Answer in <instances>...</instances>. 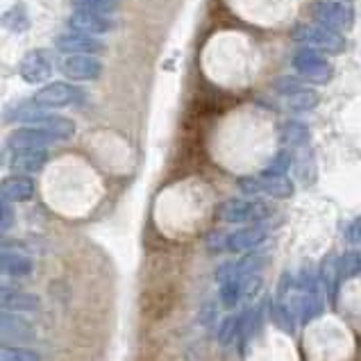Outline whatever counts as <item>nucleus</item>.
<instances>
[{
  "label": "nucleus",
  "mask_w": 361,
  "mask_h": 361,
  "mask_svg": "<svg viewBox=\"0 0 361 361\" xmlns=\"http://www.w3.org/2000/svg\"><path fill=\"white\" fill-rule=\"evenodd\" d=\"M293 41L302 44V48H312L318 53L341 55L345 50V39L341 32H334L321 23H302L293 30Z\"/></svg>",
  "instance_id": "nucleus-1"
},
{
  "label": "nucleus",
  "mask_w": 361,
  "mask_h": 361,
  "mask_svg": "<svg viewBox=\"0 0 361 361\" xmlns=\"http://www.w3.org/2000/svg\"><path fill=\"white\" fill-rule=\"evenodd\" d=\"M293 68L298 71V78L312 85H327L334 75V66L325 55L312 48H300L293 55Z\"/></svg>",
  "instance_id": "nucleus-2"
},
{
  "label": "nucleus",
  "mask_w": 361,
  "mask_h": 361,
  "mask_svg": "<svg viewBox=\"0 0 361 361\" xmlns=\"http://www.w3.org/2000/svg\"><path fill=\"white\" fill-rule=\"evenodd\" d=\"M85 91L68 82H50L44 85L37 94L32 96V102L44 109H61V107H75L85 102Z\"/></svg>",
  "instance_id": "nucleus-3"
},
{
  "label": "nucleus",
  "mask_w": 361,
  "mask_h": 361,
  "mask_svg": "<svg viewBox=\"0 0 361 361\" xmlns=\"http://www.w3.org/2000/svg\"><path fill=\"white\" fill-rule=\"evenodd\" d=\"M264 207L252 198H228L219 204L216 219L230 225H250L264 221Z\"/></svg>",
  "instance_id": "nucleus-4"
},
{
  "label": "nucleus",
  "mask_w": 361,
  "mask_h": 361,
  "mask_svg": "<svg viewBox=\"0 0 361 361\" xmlns=\"http://www.w3.org/2000/svg\"><path fill=\"white\" fill-rule=\"evenodd\" d=\"M312 16L316 23L334 30V32H348L355 23L353 7L343 5L341 0H316L312 5Z\"/></svg>",
  "instance_id": "nucleus-5"
},
{
  "label": "nucleus",
  "mask_w": 361,
  "mask_h": 361,
  "mask_svg": "<svg viewBox=\"0 0 361 361\" xmlns=\"http://www.w3.org/2000/svg\"><path fill=\"white\" fill-rule=\"evenodd\" d=\"M266 239H268V225L264 221L243 225V228H239V230L228 232V239H225V252H228V255L252 252Z\"/></svg>",
  "instance_id": "nucleus-6"
},
{
  "label": "nucleus",
  "mask_w": 361,
  "mask_h": 361,
  "mask_svg": "<svg viewBox=\"0 0 361 361\" xmlns=\"http://www.w3.org/2000/svg\"><path fill=\"white\" fill-rule=\"evenodd\" d=\"M18 75L23 78L27 85H44L53 75V57L48 55V50L37 48L20 59L18 64Z\"/></svg>",
  "instance_id": "nucleus-7"
},
{
  "label": "nucleus",
  "mask_w": 361,
  "mask_h": 361,
  "mask_svg": "<svg viewBox=\"0 0 361 361\" xmlns=\"http://www.w3.org/2000/svg\"><path fill=\"white\" fill-rule=\"evenodd\" d=\"M59 71L68 80L94 82L102 75V61L91 55H68L59 61Z\"/></svg>",
  "instance_id": "nucleus-8"
},
{
  "label": "nucleus",
  "mask_w": 361,
  "mask_h": 361,
  "mask_svg": "<svg viewBox=\"0 0 361 361\" xmlns=\"http://www.w3.org/2000/svg\"><path fill=\"white\" fill-rule=\"evenodd\" d=\"M55 48L59 53L68 55H91L96 57L100 53H105V44L98 41L96 37H89V35H80V32H66V35H59L55 39Z\"/></svg>",
  "instance_id": "nucleus-9"
},
{
  "label": "nucleus",
  "mask_w": 361,
  "mask_h": 361,
  "mask_svg": "<svg viewBox=\"0 0 361 361\" xmlns=\"http://www.w3.org/2000/svg\"><path fill=\"white\" fill-rule=\"evenodd\" d=\"M57 143L46 130L35 128V126H25V128H18L7 137V148L16 152V150H46L48 146Z\"/></svg>",
  "instance_id": "nucleus-10"
},
{
  "label": "nucleus",
  "mask_w": 361,
  "mask_h": 361,
  "mask_svg": "<svg viewBox=\"0 0 361 361\" xmlns=\"http://www.w3.org/2000/svg\"><path fill=\"white\" fill-rule=\"evenodd\" d=\"M68 25L73 32L89 35V37H100L109 35L116 27L114 18L102 16V14H91V12H73L68 16Z\"/></svg>",
  "instance_id": "nucleus-11"
},
{
  "label": "nucleus",
  "mask_w": 361,
  "mask_h": 361,
  "mask_svg": "<svg viewBox=\"0 0 361 361\" xmlns=\"http://www.w3.org/2000/svg\"><path fill=\"white\" fill-rule=\"evenodd\" d=\"M3 309L5 312H12V314H37L41 312V298L35 293H27V291H20V288H9L3 286Z\"/></svg>",
  "instance_id": "nucleus-12"
},
{
  "label": "nucleus",
  "mask_w": 361,
  "mask_h": 361,
  "mask_svg": "<svg viewBox=\"0 0 361 361\" xmlns=\"http://www.w3.org/2000/svg\"><path fill=\"white\" fill-rule=\"evenodd\" d=\"M0 268L7 277L12 280H23V277H30L35 271V264L30 259V255L16 250V247H5L3 257H0Z\"/></svg>",
  "instance_id": "nucleus-13"
},
{
  "label": "nucleus",
  "mask_w": 361,
  "mask_h": 361,
  "mask_svg": "<svg viewBox=\"0 0 361 361\" xmlns=\"http://www.w3.org/2000/svg\"><path fill=\"white\" fill-rule=\"evenodd\" d=\"M48 161V152L46 150H16L12 152V171L14 175H27V178H32V175L41 173Z\"/></svg>",
  "instance_id": "nucleus-14"
},
{
  "label": "nucleus",
  "mask_w": 361,
  "mask_h": 361,
  "mask_svg": "<svg viewBox=\"0 0 361 361\" xmlns=\"http://www.w3.org/2000/svg\"><path fill=\"white\" fill-rule=\"evenodd\" d=\"M35 195V180L27 175H9L3 180V198L9 202H27Z\"/></svg>",
  "instance_id": "nucleus-15"
},
{
  "label": "nucleus",
  "mask_w": 361,
  "mask_h": 361,
  "mask_svg": "<svg viewBox=\"0 0 361 361\" xmlns=\"http://www.w3.org/2000/svg\"><path fill=\"white\" fill-rule=\"evenodd\" d=\"M280 141L288 150H293V148L305 150L309 146V141H312V130L300 121H286L280 130Z\"/></svg>",
  "instance_id": "nucleus-16"
},
{
  "label": "nucleus",
  "mask_w": 361,
  "mask_h": 361,
  "mask_svg": "<svg viewBox=\"0 0 361 361\" xmlns=\"http://www.w3.org/2000/svg\"><path fill=\"white\" fill-rule=\"evenodd\" d=\"M3 338L5 341H32L35 327L18 314L3 312Z\"/></svg>",
  "instance_id": "nucleus-17"
},
{
  "label": "nucleus",
  "mask_w": 361,
  "mask_h": 361,
  "mask_svg": "<svg viewBox=\"0 0 361 361\" xmlns=\"http://www.w3.org/2000/svg\"><path fill=\"white\" fill-rule=\"evenodd\" d=\"M268 318H271L277 329H282V332H286V334H293L295 327L300 325V323H298V318H295L293 307L288 302H284V300H277V298H273V300H271Z\"/></svg>",
  "instance_id": "nucleus-18"
},
{
  "label": "nucleus",
  "mask_w": 361,
  "mask_h": 361,
  "mask_svg": "<svg viewBox=\"0 0 361 361\" xmlns=\"http://www.w3.org/2000/svg\"><path fill=\"white\" fill-rule=\"evenodd\" d=\"M336 271H338V280H341V284L361 275V252L357 247H350V250L336 257Z\"/></svg>",
  "instance_id": "nucleus-19"
},
{
  "label": "nucleus",
  "mask_w": 361,
  "mask_h": 361,
  "mask_svg": "<svg viewBox=\"0 0 361 361\" xmlns=\"http://www.w3.org/2000/svg\"><path fill=\"white\" fill-rule=\"evenodd\" d=\"M241 325H243V309L241 312H234L230 316H225L219 329H216V338L219 343L223 345H232L239 341V334H241Z\"/></svg>",
  "instance_id": "nucleus-20"
},
{
  "label": "nucleus",
  "mask_w": 361,
  "mask_h": 361,
  "mask_svg": "<svg viewBox=\"0 0 361 361\" xmlns=\"http://www.w3.org/2000/svg\"><path fill=\"white\" fill-rule=\"evenodd\" d=\"M282 100L291 111H312V109L318 107V102H321V94H318L316 89L302 87V89H298L295 94L286 96Z\"/></svg>",
  "instance_id": "nucleus-21"
},
{
  "label": "nucleus",
  "mask_w": 361,
  "mask_h": 361,
  "mask_svg": "<svg viewBox=\"0 0 361 361\" xmlns=\"http://www.w3.org/2000/svg\"><path fill=\"white\" fill-rule=\"evenodd\" d=\"M259 180L264 195H271V198L286 200L295 193V182L288 175H284V178H264V175H259Z\"/></svg>",
  "instance_id": "nucleus-22"
},
{
  "label": "nucleus",
  "mask_w": 361,
  "mask_h": 361,
  "mask_svg": "<svg viewBox=\"0 0 361 361\" xmlns=\"http://www.w3.org/2000/svg\"><path fill=\"white\" fill-rule=\"evenodd\" d=\"M219 295H221V302L228 307V309H236L239 302L245 298V280L241 277H234L230 282H223L219 284Z\"/></svg>",
  "instance_id": "nucleus-23"
},
{
  "label": "nucleus",
  "mask_w": 361,
  "mask_h": 361,
  "mask_svg": "<svg viewBox=\"0 0 361 361\" xmlns=\"http://www.w3.org/2000/svg\"><path fill=\"white\" fill-rule=\"evenodd\" d=\"M293 161H295L293 152L288 148H282L271 161H268V166L262 171V175L264 178H284V175H288V171H291Z\"/></svg>",
  "instance_id": "nucleus-24"
},
{
  "label": "nucleus",
  "mask_w": 361,
  "mask_h": 361,
  "mask_svg": "<svg viewBox=\"0 0 361 361\" xmlns=\"http://www.w3.org/2000/svg\"><path fill=\"white\" fill-rule=\"evenodd\" d=\"M71 5H73L75 12L111 16L118 9V0H71Z\"/></svg>",
  "instance_id": "nucleus-25"
},
{
  "label": "nucleus",
  "mask_w": 361,
  "mask_h": 361,
  "mask_svg": "<svg viewBox=\"0 0 361 361\" xmlns=\"http://www.w3.org/2000/svg\"><path fill=\"white\" fill-rule=\"evenodd\" d=\"M3 23L7 30H12L14 35L18 32H25L30 27V18H27V12L23 5H14L12 9H7L5 16H3Z\"/></svg>",
  "instance_id": "nucleus-26"
},
{
  "label": "nucleus",
  "mask_w": 361,
  "mask_h": 361,
  "mask_svg": "<svg viewBox=\"0 0 361 361\" xmlns=\"http://www.w3.org/2000/svg\"><path fill=\"white\" fill-rule=\"evenodd\" d=\"M0 361H44L37 350L30 348H14V345H5L3 353H0Z\"/></svg>",
  "instance_id": "nucleus-27"
},
{
  "label": "nucleus",
  "mask_w": 361,
  "mask_h": 361,
  "mask_svg": "<svg viewBox=\"0 0 361 361\" xmlns=\"http://www.w3.org/2000/svg\"><path fill=\"white\" fill-rule=\"evenodd\" d=\"M239 191L245 195V198H257V195H264L262 191V180L259 175H245V178L239 180Z\"/></svg>",
  "instance_id": "nucleus-28"
},
{
  "label": "nucleus",
  "mask_w": 361,
  "mask_h": 361,
  "mask_svg": "<svg viewBox=\"0 0 361 361\" xmlns=\"http://www.w3.org/2000/svg\"><path fill=\"white\" fill-rule=\"evenodd\" d=\"M0 219H3V223H0V228H3V232H7V230L14 225V221H16L14 202H9V200L3 198V204H0Z\"/></svg>",
  "instance_id": "nucleus-29"
},
{
  "label": "nucleus",
  "mask_w": 361,
  "mask_h": 361,
  "mask_svg": "<svg viewBox=\"0 0 361 361\" xmlns=\"http://www.w3.org/2000/svg\"><path fill=\"white\" fill-rule=\"evenodd\" d=\"M345 241L353 243V245L361 241V216H357V219L350 221V225L345 228Z\"/></svg>",
  "instance_id": "nucleus-30"
}]
</instances>
